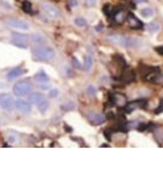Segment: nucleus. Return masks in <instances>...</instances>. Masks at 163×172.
<instances>
[{
    "label": "nucleus",
    "instance_id": "6e6552de",
    "mask_svg": "<svg viewBox=\"0 0 163 172\" xmlns=\"http://www.w3.org/2000/svg\"><path fill=\"white\" fill-rule=\"evenodd\" d=\"M6 23L10 27L16 29H21V30H27V29H29V24H28L27 22H24V21H21V19H7Z\"/></svg>",
    "mask_w": 163,
    "mask_h": 172
},
{
    "label": "nucleus",
    "instance_id": "6ab92c4d",
    "mask_svg": "<svg viewBox=\"0 0 163 172\" xmlns=\"http://www.w3.org/2000/svg\"><path fill=\"white\" fill-rule=\"evenodd\" d=\"M160 30V24L157 23V22H152V23H150L149 24V32L151 33H156V32H158Z\"/></svg>",
    "mask_w": 163,
    "mask_h": 172
},
{
    "label": "nucleus",
    "instance_id": "1a4fd4ad",
    "mask_svg": "<svg viewBox=\"0 0 163 172\" xmlns=\"http://www.w3.org/2000/svg\"><path fill=\"white\" fill-rule=\"evenodd\" d=\"M88 119H90V121H91L93 125H100V124H103V123L107 120L105 115L100 114V113H90Z\"/></svg>",
    "mask_w": 163,
    "mask_h": 172
},
{
    "label": "nucleus",
    "instance_id": "c85d7f7f",
    "mask_svg": "<svg viewBox=\"0 0 163 172\" xmlns=\"http://www.w3.org/2000/svg\"><path fill=\"white\" fill-rule=\"evenodd\" d=\"M73 62H74V66H75L76 68H81V64H80V62H79V61H77V59H76L75 57L73 58Z\"/></svg>",
    "mask_w": 163,
    "mask_h": 172
},
{
    "label": "nucleus",
    "instance_id": "4468645a",
    "mask_svg": "<svg viewBox=\"0 0 163 172\" xmlns=\"http://www.w3.org/2000/svg\"><path fill=\"white\" fill-rule=\"evenodd\" d=\"M34 79H35L38 83H45V81L48 80V76H47V74L45 72H39L34 75Z\"/></svg>",
    "mask_w": 163,
    "mask_h": 172
},
{
    "label": "nucleus",
    "instance_id": "cd10ccee",
    "mask_svg": "<svg viewBox=\"0 0 163 172\" xmlns=\"http://www.w3.org/2000/svg\"><path fill=\"white\" fill-rule=\"evenodd\" d=\"M149 127H150V125H148V124H141V125L138 126V130H139V131H146Z\"/></svg>",
    "mask_w": 163,
    "mask_h": 172
},
{
    "label": "nucleus",
    "instance_id": "9d476101",
    "mask_svg": "<svg viewBox=\"0 0 163 172\" xmlns=\"http://www.w3.org/2000/svg\"><path fill=\"white\" fill-rule=\"evenodd\" d=\"M128 22H129V26L133 29H140L143 27V22L140 19H138L134 16V14L128 15Z\"/></svg>",
    "mask_w": 163,
    "mask_h": 172
},
{
    "label": "nucleus",
    "instance_id": "423d86ee",
    "mask_svg": "<svg viewBox=\"0 0 163 172\" xmlns=\"http://www.w3.org/2000/svg\"><path fill=\"white\" fill-rule=\"evenodd\" d=\"M41 9L44 10L45 14L47 15L48 17H51V18H57V17H59V10H58L57 7H54L53 5L48 4V2H44V4L41 5Z\"/></svg>",
    "mask_w": 163,
    "mask_h": 172
},
{
    "label": "nucleus",
    "instance_id": "b1692460",
    "mask_svg": "<svg viewBox=\"0 0 163 172\" xmlns=\"http://www.w3.org/2000/svg\"><path fill=\"white\" fill-rule=\"evenodd\" d=\"M87 93H88V96H95V87L92 85H90L87 87Z\"/></svg>",
    "mask_w": 163,
    "mask_h": 172
},
{
    "label": "nucleus",
    "instance_id": "0eeeda50",
    "mask_svg": "<svg viewBox=\"0 0 163 172\" xmlns=\"http://www.w3.org/2000/svg\"><path fill=\"white\" fill-rule=\"evenodd\" d=\"M15 107H16L19 112H22V113H24V114H29V113L31 112V105H30V103L24 100L15 101Z\"/></svg>",
    "mask_w": 163,
    "mask_h": 172
},
{
    "label": "nucleus",
    "instance_id": "f3484780",
    "mask_svg": "<svg viewBox=\"0 0 163 172\" xmlns=\"http://www.w3.org/2000/svg\"><path fill=\"white\" fill-rule=\"evenodd\" d=\"M91 67H92V57L88 55V56H86V59H85V62H83V69H85L86 72H88V71L91 69Z\"/></svg>",
    "mask_w": 163,
    "mask_h": 172
},
{
    "label": "nucleus",
    "instance_id": "473e14b6",
    "mask_svg": "<svg viewBox=\"0 0 163 172\" xmlns=\"http://www.w3.org/2000/svg\"><path fill=\"white\" fill-rule=\"evenodd\" d=\"M71 6H73V7L77 6V0H71Z\"/></svg>",
    "mask_w": 163,
    "mask_h": 172
},
{
    "label": "nucleus",
    "instance_id": "5701e85b",
    "mask_svg": "<svg viewBox=\"0 0 163 172\" xmlns=\"http://www.w3.org/2000/svg\"><path fill=\"white\" fill-rule=\"evenodd\" d=\"M30 39L34 40L35 43H41V41H44V38L40 37V34H33V35L30 37Z\"/></svg>",
    "mask_w": 163,
    "mask_h": 172
},
{
    "label": "nucleus",
    "instance_id": "c756f323",
    "mask_svg": "<svg viewBox=\"0 0 163 172\" xmlns=\"http://www.w3.org/2000/svg\"><path fill=\"white\" fill-rule=\"evenodd\" d=\"M163 112V101L161 102V104H160V107L156 109V114H160V113H162Z\"/></svg>",
    "mask_w": 163,
    "mask_h": 172
},
{
    "label": "nucleus",
    "instance_id": "393cba45",
    "mask_svg": "<svg viewBox=\"0 0 163 172\" xmlns=\"http://www.w3.org/2000/svg\"><path fill=\"white\" fill-rule=\"evenodd\" d=\"M114 59H117L119 61V64L121 66V67H126V62H124V59H123L121 56H119V55H116L115 57H114Z\"/></svg>",
    "mask_w": 163,
    "mask_h": 172
},
{
    "label": "nucleus",
    "instance_id": "7c9ffc66",
    "mask_svg": "<svg viewBox=\"0 0 163 172\" xmlns=\"http://www.w3.org/2000/svg\"><path fill=\"white\" fill-rule=\"evenodd\" d=\"M85 1H86L87 5H93V4H95L97 0H85Z\"/></svg>",
    "mask_w": 163,
    "mask_h": 172
},
{
    "label": "nucleus",
    "instance_id": "dca6fc26",
    "mask_svg": "<svg viewBox=\"0 0 163 172\" xmlns=\"http://www.w3.org/2000/svg\"><path fill=\"white\" fill-rule=\"evenodd\" d=\"M114 19H115V22H116V23L121 24L123 21L126 19V15H124L123 11H116L115 15H114Z\"/></svg>",
    "mask_w": 163,
    "mask_h": 172
},
{
    "label": "nucleus",
    "instance_id": "f704fd0d",
    "mask_svg": "<svg viewBox=\"0 0 163 172\" xmlns=\"http://www.w3.org/2000/svg\"><path fill=\"white\" fill-rule=\"evenodd\" d=\"M136 2H145V1H146V0H136Z\"/></svg>",
    "mask_w": 163,
    "mask_h": 172
},
{
    "label": "nucleus",
    "instance_id": "7ed1b4c3",
    "mask_svg": "<svg viewBox=\"0 0 163 172\" xmlns=\"http://www.w3.org/2000/svg\"><path fill=\"white\" fill-rule=\"evenodd\" d=\"M33 90V85L29 81H19L14 86V92L18 97L28 96Z\"/></svg>",
    "mask_w": 163,
    "mask_h": 172
},
{
    "label": "nucleus",
    "instance_id": "2eb2a0df",
    "mask_svg": "<svg viewBox=\"0 0 163 172\" xmlns=\"http://www.w3.org/2000/svg\"><path fill=\"white\" fill-rule=\"evenodd\" d=\"M28 37L27 35H22V34H17L15 33L11 38V41H18V43H26L27 44Z\"/></svg>",
    "mask_w": 163,
    "mask_h": 172
},
{
    "label": "nucleus",
    "instance_id": "72a5a7b5",
    "mask_svg": "<svg viewBox=\"0 0 163 172\" xmlns=\"http://www.w3.org/2000/svg\"><path fill=\"white\" fill-rule=\"evenodd\" d=\"M67 74H68L69 76L71 75V69H69V68H67Z\"/></svg>",
    "mask_w": 163,
    "mask_h": 172
},
{
    "label": "nucleus",
    "instance_id": "4be33fe9",
    "mask_svg": "<svg viewBox=\"0 0 163 172\" xmlns=\"http://www.w3.org/2000/svg\"><path fill=\"white\" fill-rule=\"evenodd\" d=\"M75 107V104L71 102V101H69V102H67L65 104H63L62 105V109H64V110H69V109H73Z\"/></svg>",
    "mask_w": 163,
    "mask_h": 172
},
{
    "label": "nucleus",
    "instance_id": "a878e982",
    "mask_svg": "<svg viewBox=\"0 0 163 172\" xmlns=\"http://www.w3.org/2000/svg\"><path fill=\"white\" fill-rule=\"evenodd\" d=\"M11 43L14 44L15 46H17V47H21V49H27V44L26 43H18V41H11Z\"/></svg>",
    "mask_w": 163,
    "mask_h": 172
},
{
    "label": "nucleus",
    "instance_id": "412c9836",
    "mask_svg": "<svg viewBox=\"0 0 163 172\" xmlns=\"http://www.w3.org/2000/svg\"><path fill=\"white\" fill-rule=\"evenodd\" d=\"M22 9H23V11H24V12L30 14V12H31V4H30L29 1H24V2H23V5H22Z\"/></svg>",
    "mask_w": 163,
    "mask_h": 172
},
{
    "label": "nucleus",
    "instance_id": "a211bd4d",
    "mask_svg": "<svg viewBox=\"0 0 163 172\" xmlns=\"http://www.w3.org/2000/svg\"><path fill=\"white\" fill-rule=\"evenodd\" d=\"M140 14L143 15L145 18H149V17H152V16H153V10L150 9V7H145V9H141Z\"/></svg>",
    "mask_w": 163,
    "mask_h": 172
},
{
    "label": "nucleus",
    "instance_id": "20e7f679",
    "mask_svg": "<svg viewBox=\"0 0 163 172\" xmlns=\"http://www.w3.org/2000/svg\"><path fill=\"white\" fill-rule=\"evenodd\" d=\"M29 102H31L33 104H35L40 109V112H45L47 109V107H48V102L46 101V98L44 97V95H41V93H34V95H31L29 97Z\"/></svg>",
    "mask_w": 163,
    "mask_h": 172
},
{
    "label": "nucleus",
    "instance_id": "aec40b11",
    "mask_svg": "<svg viewBox=\"0 0 163 172\" xmlns=\"http://www.w3.org/2000/svg\"><path fill=\"white\" fill-rule=\"evenodd\" d=\"M75 24H76L77 27H86V26H87V21H86L85 18H82V17H77V18L75 19Z\"/></svg>",
    "mask_w": 163,
    "mask_h": 172
},
{
    "label": "nucleus",
    "instance_id": "f257e3e1",
    "mask_svg": "<svg viewBox=\"0 0 163 172\" xmlns=\"http://www.w3.org/2000/svg\"><path fill=\"white\" fill-rule=\"evenodd\" d=\"M108 39L110 41H112L116 45H121V46H136L139 45L140 41L136 40L134 38H129V37H124V35H121V34H114V35H109Z\"/></svg>",
    "mask_w": 163,
    "mask_h": 172
},
{
    "label": "nucleus",
    "instance_id": "39448f33",
    "mask_svg": "<svg viewBox=\"0 0 163 172\" xmlns=\"http://www.w3.org/2000/svg\"><path fill=\"white\" fill-rule=\"evenodd\" d=\"M14 105H15V101L11 95H9V93H2V95H0V107H1L2 109L10 110V109L14 108Z\"/></svg>",
    "mask_w": 163,
    "mask_h": 172
},
{
    "label": "nucleus",
    "instance_id": "bb28decb",
    "mask_svg": "<svg viewBox=\"0 0 163 172\" xmlns=\"http://www.w3.org/2000/svg\"><path fill=\"white\" fill-rule=\"evenodd\" d=\"M57 96H58V90L57 88H53V90L50 91V97L51 98H56Z\"/></svg>",
    "mask_w": 163,
    "mask_h": 172
},
{
    "label": "nucleus",
    "instance_id": "f03ea898",
    "mask_svg": "<svg viewBox=\"0 0 163 172\" xmlns=\"http://www.w3.org/2000/svg\"><path fill=\"white\" fill-rule=\"evenodd\" d=\"M33 55L41 61H50L54 57V50L51 47H47V46L35 47V49H33Z\"/></svg>",
    "mask_w": 163,
    "mask_h": 172
},
{
    "label": "nucleus",
    "instance_id": "ddd939ff",
    "mask_svg": "<svg viewBox=\"0 0 163 172\" xmlns=\"http://www.w3.org/2000/svg\"><path fill=\"white\" fill-rule=\"evenodd\" d=\"M23 74V69L22 68H16V69H12L10 73H7V79L12 80V79H16L18 76H21Z\"/></svg>",
    "mask_w": 163,
    "mask_h": 172
},
{
    "label": "nucleus",
    "instance_id": "2f4dec72",
    "mask_svg": "<svg viewBox=\"0 0 163 172\" xmlns=\"http://www.w3.org/2000/svg\"><path fill=\"white\" fill-rule=\"evenodd\" d=\"M156 51L160 52L161 55H163V46H161V47H156Z\"/></svg>",
    "mask_w": 163,
    "mask_h": 172
},
{
    "label": "nucleus",
    "instance_id": "f8f14e48",
    "mask_svg": "<svg viewBox=\"0 0 163 172\" xmlns=\"http://www.w3.org/2000/svg\"><path fill=\"white\" fill-rule=\"evenodd\" d=\"M121 80H122L123 83H126V84L133 81L134 80V73H133V71L132 69H126L122 73V75H121Z\"/></svg>",
    "mask_w": 163,
    "mask_h": 172
},
{
    "label": "nucleus",
    "instance_id": "9b49d317",
    "mask_svg": "<svg viewBox=\"0 0 163 172\" xmlns=\"http://www.w3.org/2000/svg\"><path fill=\"white\" fill-rule=\"evenodd\" d=\"M146 102L143 100V101H134V102H131L129 104L126 105V113H132L136 108L138 107H145Z\"/></svg>",
    "mask_w": 163,
    "mask_h": 172
}]
</instances>
